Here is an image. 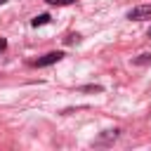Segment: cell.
I'll use <instances>...</instances> for the list:
<instances>
[{
  "label": "cell",
  "instance_id": "5b68a950",
  "mask_svg": "<svg viewBox=\"0 0 151 151\" xmlns=\"http://www.w3.org/2000/svg\"><path fill=\"white\" fill-rule=\"evenodd\" d=\"M134 64H151V54H139L134 59Z\"/></svg>",
  "mask_w": 151,
  "mask_h": 151
},
{
  "label": "cell",
  "instance_id": "8992f818",
  "mask_svg": "<svg viewBox=\"0 0 151 151\" xmlns=\"http://www.w3.org/2000/svg\"><path fill=\"white\" fill-rule=\"evenodd\" d=\"M5 50H7V40H5V38H0V52H5Z\"/></svg>",
  "mask_w": 151,
  "mask_h": 151
},
{
  "label": "cell",
  "instance_id": "277c9868",
  "mask_svg": "<svg viewBox=\"0 0 151 151\" xmlns=\"http://www.w3.org/2000/svg\"><path fill=\"white\" fill-rule=\"evenodd\" d=\"M47 5H57V7H64V5H73L76 0H45Z\"/></svg>",
  "mask_w": 151,
  "mask_h": 151
},
{
  "label": "cell",
  "instance_id": "52a82bcc",
  "mask_svg": "<svg viewBox=\"0 0 151 151\" xmlns=\"http://www.w3.org/2000/svg\"><path fill=\"white\" fill-rule=\"evenodd\" d=\"M5 2H7V0H0V5H5Z\"/></svg>",
  "mask_w": 151,
  "mask_h": 151
},
{
  "label": "cell",
  "instance_id": "3957f363",
  "mask_svg": "<svg viewBox=\"0 0 151 151\" xmlns=\"http://www.w3.org/2000/svg\"><path fill=\"white\" fill-rule=\"evenodd\" d=\"M47 21H50V14H38V17H35V19L31 21V24H33V26L38 28V26H45Z\"/></svg>",
  "mask_w": 151,
  "mask_h": 151
},
{
  "label": "cell",
  "instance_id": "6da1fadb",
  "mask_svg": "<svg viewBox=\"0 0 151 151\" xmlns=\"http://www.w3.org/2000/svg\"><path fill=\"white\" fill-rule=\"evenodd\" d=\"M127 19L130 21H146V19H151V5H139V7L130 9Z\"/></svg>",
  "mask_w": 151,
  "mask_h": 151
},
{
  "label": "cell",
  "instance_id": "7a4b0ae2",
  "mask_svg": "<svg viewBox=\"0 0 151 151\" xmlns=\"http://www.w3.org/2000/svg\"><path fill=\"white\" fill-rule=\"evenodd\" d=\"M61 57H64V52H47L45 57L35 59V61H33V66H38V68H40V66H50V64H57Z\"/></svg>",
  "mask_w": 151,
  "mask_h": 151
},
{
  "label": "cell",
  "instance_id": "ba28073f",
  "mask_svg": "<svg viewBox=\"0 0 151 151\" xmlns=\"http://www.w3.org/2000/svg\"><path fill=\"white\" fill-rule=\"evenodd\" d=\"M149 38H151V31H149Z\"/></svg>",
  "mask_w": 151,
  "mask_h": 151
}]
</instances>
